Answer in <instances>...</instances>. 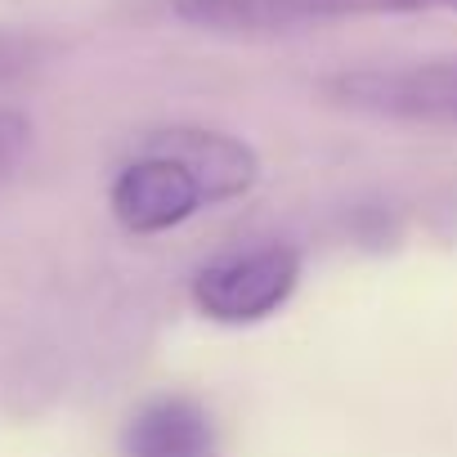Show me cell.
Instances as JSON below:
<instances>
[{"label":"cell","mask_w":457,"mask_h":457,"mask_svg":"<svg viewBox=\"0 0 457 457\" xmlns=\"http://www.w3.org/2000/svg\"><path fill=\"white\" fill-rule=\"evenodd\" d=\"M444 10H448V14H457V0H444Z\"/></svg>","instance_id":"9"},{"label":"cell","mask_w":457,"mask_h":457,"mask_svg":"<svg viewBox=\"0 0 457 457\" xmlns=\"http://www.w3.org/2000/svg\"><path fill=\"white\" fill-rule=\"evenodd\" d=\"M328 99L368 117L457 126V59H421L395 68H354L332 77Z\"/></svg>","instance_id":"2"},{"label":"cell","mask_w":457,"mask_h":457,"mask_svg":"<svg viewBox=\"0 0 457 457\" xmlns=\"http://www.w3.org/2000/svg\"><path fill=\"white\" fill-rule=\"evenodd\" d=\"M23 59H28L23 41H14V37H0V81H5L10 72H19V68H23Z\"/></svg>","instance_id":"8"},{"label":"cell","mask_w":457,"mask_h":457,"mask_svg":"<svg viewBox=\"0 0 457 457\" xmlns=\"http://www.w3.org/2000/svg\"><path fill=\"white\" fill-rule=\"evenodd\" d=\"M296 283H301V256L283 243H265L211 261L193 278V305L215 323L243 328L278 314L296 292Z\"/></svg>","instance_id":"3"},{"label":"cell","mask_w":457,"mask_h":457,"mask_svg":"<svg viewBox=\"0 0 457 457\" xmlns=\"http://www.w3.org/2000/svg\"><path fill=\"white\" fill-rule=\"evenodd\" d=\"M126 457H215V421L193 395H157L148 399L121 435Z\"/></svg>","instance_id":"5"},{"label":"cell","mask_w":457,"mask_h":457,"mask_svg":"<svg viewBox=\"0 0 457 457\" xmlns=\"http://www.w3.org/2000/svg\"><path fill=\"white\" fill-rule=\"evenodd\" d=\"M430 10H444V0H170V14L179 23L220 37L296 32L345 19H395Z\"/></svg>","instance_id":"1"},{"label":"cell","mask_w":457,"mask_h":457,"mask_svg":"<svg viewBox=\"0 0 457 457\" xmlns=\"http://www.w3.org/2000/svg\"><path fill=\"white\" fill-rule=\"evenodd\" d=\"M28 139H32V126L23 112H0V175L23 157Z\"/></svg>","instance_id":"7"},{"label":"cell","mask_w":457,"mask_h":457,"mask_svg":"<svg viewBox=\"0 0 457 457\" xmlns=\"http://www.w3.org/2000/svg\"><path fill=\"white\" fill-rule=\"evenodd\" d=\"M108 206L126 234H166V228L193 220L206 202L202 179L153 135L135 162H126L108 188Z\"/></svg>","instance_id":"4"},{"label":"cell","mask_w":457,"mask_h":457,"mask_svg":"<svg viewBox=\"0 0 457 457\" xmlns=\"http://www.w3.org/2000/svg\"><path fill=\"white\" fill-rule=\"evenodd\" d=\"M162 148H170L206 188V202H228L252 193V184L261 179V157L247 139L224 135V130H202V126H170L153 135Z\"/></svg>","instance_id":"6"}]
</instances>
